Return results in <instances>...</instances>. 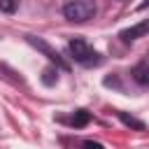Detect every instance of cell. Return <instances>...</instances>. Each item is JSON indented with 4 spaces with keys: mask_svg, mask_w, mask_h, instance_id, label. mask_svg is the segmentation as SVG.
<instances>
[{
    "mask_svg": "<svg viewBox=\"0 0 149 149\" xmlns=\"http://www.w3.org/2000/svg\"><path fill=\"white\" fill-rule=\"evenodd\" d=\"M68 51H70V56H72L77 63H81V65H86V68H93V65H100V63H102L100 54H98L86 40H81V37L70 40Z\"/></svg>",
    "mask_w": 149,
    "mask_h": 149,
    "instance_id": "6da1fadb",
    "label": "cell"
},
{
    "mask_svg": "<svg viewBox=\"0 0 149 149\" xmlns=\"http://www.w3.org/2000/svg\"><path fill=\"white\" fill-rule=\"evenodd\" d=\"M63 14L68 21H74V23L88 21L95 14V2L93 0H68L63 7Z\"/></svg>",
    "mask_w": 149,
    "mask_h": 149,
    "instance_id": "7a4b0ae2",
    "label": "cell"
},
{
    "mask_svg": "<svg viewBox=\"0 0 149 149\" xmlns=\"http://www.w3.org/2000/svg\"><path fill=\"white\" fill-rule=\"evenodd\" d=\"M144 35H149V19H144V21H140V23L121 30V40H123V42H133V40L144 37Z\"/></svg>",
    "mask_w": 149,
    "mask_h": 149,
    "instance_id": "3957f363",
    "label": "cell"
},
{
    "mask_svg": "<svg viewBox=\"0 0 149 149\" xmlns=\"http://www.w3.org/2000/svg\"><path fill=\"white\" fill-rule=\"evenodd\" d=\"M28 42H30V44H35L37 49H42V51L47 54V58H49V61H54V63H56L58 68L68 70V63H65V61H63V58L58 56V51H54V49H51V47H49L47 42H42V40H35V37H28Z\"/></svg>",
    "mask_w": 149,
    "mask_h": 149,
    "instance_id": "277c9868",
    "label": "cell"
},
{
    "mask_svg": "<svg viewBox=\"0 0 149 149\" xmlns=\"http://www.w3.org/2000/svg\"><path fill=\"white\" fill-rule=\"evenodd\" d=\"M133 79L137 84H149V58L147 61H140L135 68H133Z\"/></svg>",
    "mask_w": 149,
    "mask_h": 149,
    "instance_id": "5b68a950",
    "label": "cell"
},
{
    "mask_svg": "<svg viewBox=\"0 0 149 149\" xmlns=\"http://www.w3.org/2000/svg\"><path fill=\"white\" fill-rule=\"evenodd\" d=\"M91 121V114L86 112V109H77L74 114H72V119H70V123L74 126V128H81V126H86Z\"/></svg>",
    "mask_w": 149,
    "mask_h": 149,
    "instance_id": "8992f818",
    "label": "cell"
},
{
    "mask_svg": "<svg viewBox=\"0 0 149 149\" xmlns=\"http://www.w3.org/2000/svg\"><path fill=\"white\" fill-rule=\"evenodd\" d=\"M119 119L128 126V128H135V130H144V123L140 121V119H135V116H130V114H126V112H119Z\"/></svg>",
    "mask_w": 149,
    "mask_h": 149,
    "instance_id": "52a82bcc",
    "label": "cell"
},
{
    "mask_svg": "<svg viewBox=\"0 0 149 149\" xmlns=\"http://www.w3.org/2000/svg\"><path fill=\"white\" fill-rule=\"evenodd\" d=\"M56 79H58V72H56V68H47V70L42 72V81H44L47 86H51Z\"/></svg>",
    "mask_w": 149,
    "mask_h": 149,
    "instance_id": "ba28073f",
    "label": "cell"
},
{
    "mask_svg": "<svg viewBox=\"0 0 149 149\" xmlns=\"http://www.w3.org/2000/svg\"><path fill=\"white\" fill-rule=\"evenodd\" d=\"M16 7H19V0H0V9L5 14H14Z\"/></svg>",
    "mask_w": 149,
    "mask_h": 149,
    "instance_id": "9c48e42d",
    "label": "cell"
},
{
    "mask_svg": "<svg viewBox=\"0 0 149 149\" xmlns=\"http://www.w3.org/2000/svg\"><path fill=\"white\" fill-rule=\"evenodd\" d=\"M84 149H105V147H102L100 142H91V140H86V142H84Z\"/></svg>",
    "mask_w": 149,
    "mask_h": 149,
    "instance_id": "30bf717a",
    "label": "cell"
},
{
    "mask_svg": "<svg viewBox=\"0 0 149 149\" xmlns=\"http://www.w3.org/2000/svg\"><path fill=\"white\" fill-rule=\"evenodd\" d=\"M147 7H149V0H144V2H142V5L137 7V9H147Z\"/></svg>",
    "mask_w": 149,
    "mask_h": 149,
    "instance_id": "8fae6325",
    "label": "cell"
}]
</instances>
